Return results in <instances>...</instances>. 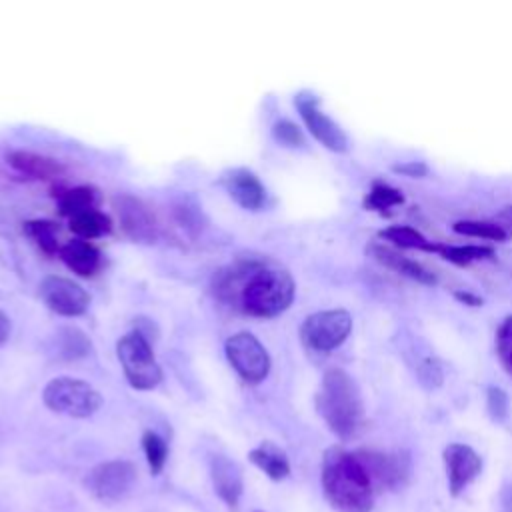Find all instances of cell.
Here are the masks:
<instances>
[{"instance_id":"obj_7","label":"cell","mask_w":512,"mask_h":512,"mask_svg":"<svg viewBox=\"0 0 512 512\" xmlns=\"http://www.w3.org/2000/svg\"><path fill=\"white\" fill-rule=\"evenodd\" d=\"M226 358L246 382H262L270 372V356L250 332H238L226 340Z\"/></svg>"},{"instance_id":"obj_6","label":"cell","mask_w":512,"mask_h":512,"mask_svg":"<svg viewBox=\"0 0 512 512\" xmlns=\"http://www.w3.org/2000/svg\"><path fill=\"white\" fill-rule=\"evenodd\" d=\"M352 330V316L342 310H320L310 314L300 326L302 342L316 352H330L338 348Z\"/></svg>"},{"instance_id":"obj_11","label":"cell","mask_w":512,"mask_h":512,"mask_svg":"<svg viewBox=\"0 0 512 512\" xmlns=\"http://www.w3.org/2000/svg\"><path fill=\"white\" fill-rule=\"evenodd\" d=\"M40 298L52 312L62 316H78L86 312L90 302L86 290L64 276H46L40 282Z\"/></svg>"},{"instance_id":"obj_22","label":"cell","mask_w":512,"mask_h":512,"mask_svg":"<svg viewBox=\"0 0 512 512\" xmlns=\"http://www.w3.org/2000/svg\"><path fill=\"white\" fill-rule=\"evenodd\" d=\"M382 238L390 240L392 244L400 248H414V250H424V252H436V244L430 242L424 234H420L412 226H388L380 232Z\"/></svg>"},{"instance_id":"obj_26","label":"cell","mask_w":512,"mask_h":512,"mask_svg":"<svg viewBox=\"0 0 512 512\" xmlns=\"http://www.w3.org/2000/svg\"><path fill=\"white\" fill-rule=\"evenodd\" d=\"M402 202H404V196L400 194V190H396L386 182H374L366 196V208L378 210V212H386L388 208L398 206Z\"/></svg>"},{"instance_id":"obj_3","label":"cell","mask_w":512,"mask_h":512,"mask_svg":"<svg viewBox=\"0 0 512 512\" xmlns=\"http://www.w3.org/2000/svg\"><path fill=\"white\" fill-rule=\"evenodd\" d=\"M294 290L296 284L290 272L272 266H256L246 272L240 288V304L250 316L272 318L292 304Z\"/></svg>"},{"instance_id":"obj_10","label":"cell","mask_w":512,"mask_h":512,"mask_svg":"<svg viewBox=\"0 0 512 512\" xmlns=\"http://www.w3.org/2000/svg\"><path fill=\"white\" fill-rule=\"evenodd\" d=\"M376 490L402 488L410 478V458L404 452L358 450Z\"/></svg>"},{"instance_id":"obj_23","label":"cell","mask_w":512,"mask_h":512,"mask_svg":"<svg viewBox=\"0 0 512 512\" xmlns=\"http://www.w3.org/2000/svg\"><path fill=\"white\" fill-rule=\"evenodd\" d=\"M436 252L460 266H466L474 260L490 258L494 254L490 246H480V244H436Z\"/></svg>"},{"instance_id":"obj_8","label":"cell","mask_w":512,"mask_h":512,"mask_svg":"<svg viewBox=\"0 0 512 512\" xmlns=\"http://www.w3.org/2000/svg\"><path fill=\"white\" fill-rule=\"evenodd\" d=\"M136 480V466L128 460H110L94 466L84 484L100 502H118L124 498Z\"/></svg>"},{"instance_id":"obj_15","label":"cell","mask_w":512,"mask_h":512,"mask_svg":"<svg viewBox=\"0 0 512 512\" xmlns=\"http://www.w3.org/2000/svg\"><path fill=\"white\" fill-rule=\"evenodd\" d=\"M368 252H370L372 258H376L380 264H384V266L396 270V272L402 274V276H408V278H412V280H416V282H424V284H434V282H436V276H434L428 268H424L420 262H416V260L404 256V254H400L398 250H392V248L382 246V244H372V246L368 248Z\"/></svg>"},{"instance_id":"obj_9","label":"cell","mask_w":512,"mask_h":512,"mask_svg":"<svg viewBox=\"0 0 512 512\" xmlns=\"http://www.w3.org/2000/svg\"><path fill=\"white\" fill-rule=\"evenodd\" d=\"M294 104L310 130V134L324 144L326 148L334 152H346L348 150V136L346 132L320 108V100L314 92L302 90L294 96Z\"/></svg>"},{"instance_id":"obj_12","label":"cell","mask_w":512,"mask_h":512,"mask_svg":"<svg viewBox=\"0 0 512 512\" xmlns=\"http://www.w3.org/2000/svg\"><path fill=\"white\" fill-rule=\"evenodd\" d=\"M442 458L448 476V490L452 496H460L464 488L482 472V458L468 444H448L442 452Z\"/></svg>"},{"instance_id":"obj_34","label":"cell","mask_w":512,"mask_h":512,"mask_svg":"<svg viewBox=\"0 0 512 512\" xmlns=\"http://www.w3.org/2000/svg\"><path fill=\"white\" fill-rule=\"evenodd\" d=\"M506 232L512 230V206H506L500 214H498V220H496Z\"/></svg>"},{"instance_id":"obj_25","label":"cell","mask_w":512,"mask_h":512,"mask_svg":"<svg viewBox=\"0 0 512 512\" xmlns=\"http://www.w3.org/2000/svg\"><path fill=\"white\" fill-rule=\"evenodd\" d=\"M142 448L146 454V462L152 474H160L166 460H168V444L162 436H158L152 430H146L142 434Z\"/></svg>"},{"instance_id":"obj_13","label":"cell","mask_w":512,"mask_h":512,"mask_svg":"<svg viewBox=\"0 0 512 512\" xmlns=\"http://www.w3.org/2000/svg\"><path fill=\"white\" fill-rule=\"evenodd\" d=\"M210 476H212V486L218 498L232 512H236L240 504L242 488H244L240 466L224 454H214L210 460Z\"/></svg>"},{"instance_id":"obj_33","label":"cell","mask_w":512,"mask_h":512,"mask_svg":"<svg viewBox=\"0 0 512 512\" xmlns=\"http://www.w3.org/2000/svg\"><path fill=\"white\" fill-rule=\"evenodd\" d=\"M500 512H512V484H508V486L502 490V496H500Z\"/></svg>"},{"instance_id":"obj_21","label":"cell","mask_w":512,"mask_h":512,"mask_svg":"<svg viewBox=\"0 0 512 512\" xmlns=\"http://www.w3.org/2000/svg\"><path fill=\"white\" fill-rule=\"evenodd\" d=\"M60 214L72 218L84 210H92L98 206V192L90 186H76L58 196Z\"/></svg>"},{"instance_id":"obj_24","label":"cell","mask_w":512,"mask_h":512,"mask_svg":"<svg viewBox=\"0 0 512 512\" xmlns=\"http://www.w3.org/2000/svg\"><path fill=\"white\" fill-rule=\"evenodd\" d=\"M452 230L464 236H476V238H486V240H504L508 232L494 220H458L452 224Z\"/></svg>"},{"instance_id":"obj_30","label":"cell","mask_w":512,"mask_h":512,"mask_svg":"<svg viewBox=\"0 0 512 512\" xmlns=\"http://www.w3.org/2000/svg\"><path fill=\"white\" fill-rule=\"evenodd\" d=\"M272 134L284 146H292L294 148V146H302L304 144V136H302L300 128L294 122H290V120L276 122L274 128H272Z\"/></svg>"},{"instance_id":"obj_1","label":"cell","mask_w":512,"mask_h":512,"mask_svg":"<svg viewBox=\"0 0 512 512\" xmlns=\"http://www.w3.org/2000/svg\"><path fill=\"white\" fill-rule=\"evenodd\" d=\"M322 488L338 512H372L376 488L358 452L330 446L322 458Z\"/></svg>"},{"instance_id":"obj_4","label":"cell","mask_w":512,"mask_h":512,"mask_svg":"<svg viewBox=\"0 0 512 512\" xmlns=\"http://www.w3.org/2000/svg\"><path fill=\"white\" fill-rule=\"evenodd\" d=\"M42 400L52 412L72 418H88L102 404V396L88 382L70 376L50 380L42 392Z\"/></svg>"},{"instance_id":"obj_17","label":"cell","mask_w":512,"mask_h":512,"mask_svg":"<svg viewBox=\"0 0 512 512\" xmlns=\"http://www.w3.org/2000/svg\"><path fill=\"white\" fill-rule=\"evenodd\" d=\"M250 462L258 466L270 480H284L290 474V460L282 448L272 442H262L248 454Z\"/></svg>"},{"instance_id":"obj_16","label":"cell","mask_w":512,"mask_h":512,"mask_svg":"<svg viewBox=\"0 0 512 512\" xmlns=\"http://www.w3.org/2000/svg\"><path fill=\"white\" fill-rule=\"evenodd\" d=\"M60 258L78 276H92L100 266V252L88 240H70L60 248Z\"/></svg>"},{"instance_id":"obj_5","label":"cell","mask_w":512,"mask_h":512,"mask_svg":"<svg viewBox=\"0 0 512 512\" xmlns=\"http://www.w3.org/2000/svg\"><path fill=\"white\" fill-rule=\"evenodd\" d=\"M116 352L126 380L136 390H152L162 382V368L154 358L152 346L140 332H128L122 336Z\"/></svg>"},{"instance_id":"obj_29","label":"cell","mask_w":512,"mask_h":512,"mask_svg":"<svg viewBox=\"0 0 512 512\" xmlns=\"http://www.w3.org/2000/svg\"><path fill=\"white\" fill-rule=\"evenodd\" d=\"M486 406H488V414L494 422H504L508 418L510 400H508V394L502 388H498V386L488 388Z\"/></svg>"},{"instance_id":"obj_20","label":"cell","mask_w":512,"mask_h":512,"mask_svg":"<svg viewBox=\"0 0 512 512\" xmlns=\"http://www.w3.org/2000/svg\"><path fill=\"white\" fill-rule=\"evenodd\" d=\"M112 228V222L110 218L100 212L98 208H92V210H84L80 214H74L70 218V230L84 238V240H90V238H98V236H104L108 234Z\"/></svg>"},{"instance_id":"obj_18","label":"cell","mask_w":512,"mask_h":512,"mask_svg":"<svg viewBox=\"0 0 512 512\" xmlns=\"http://www.w3.org/2000/svg\"><path fill=\"white\" fill-rule=\"evenodd\" d=\"M120 214H122V224L132 238L150 240L154 236V222L138 200L124 198Z\"/></svg>"},{"instance_id":"obj_19","label":"cell","mask_w":512,"mask_h":512,"mask_svg":"<svg viewBox=\"0 0 512 512\" xmlns=\"http://www.w3.org/2000/svg\"><path fill=\"white\" fill-rule=\"evenodd\" d=\"M8 162L22 174H28L32 178H54L60 172V164L54 162L52 158L38 156L32 152H10Z\"/></svg>"},{"instance_id":"obj_2","label":"cell","mask_w":512,"mask_h":512,"mask_svg":"<svg viewBox=\"0 0 512 512\" xmlns=\"http://www.w3.org/2000/svg\"><path fill=\"white\" fill-rule=\"evenodd\" d=\"M316 406L328 428L340 438H354L364 424V404L356 382L340 368H330L322 376Z\"/></svg>"},{"instance_id":"obj_32","label":"cell","mask_w":512,"mask_h":512,"mask_svg":"<svg viewBox=\"0 0 512 512\" xmlns=\"http://www.w3.org/2000/svg\"><path fill=\"white\" fill-rule=\"evenodd\" d=\"M394 172H400V174H406L410 178H422L428 174V166L422 162V160H410V162H404V164H396L392 166Z\"/></svg>"},{"instance_id":"obj_27","label":"cell","mask_w":512,"mask_h":512,"mask_svg":"<svg viewBox=\"0 0 512 512\" xmlns=\"http://www.w3.org/2000/svg\"><path fill=\"white\" fill-rule=\"evenodd\" d=\"M24 230L46 254H54L56 250L60 252V248H58V234H56V228H54L52 222L30 220V222L24 224Z\"/></svg>"},{"instance_id":"obj_36","label":"cell","mask_w":512,"mask_h":512,"mask_svg":"<svg viewBox=\"0 0 512 512\" xmlns=\"http://www.w3.org/2000/svg\"><path fill=\"white\" fill-rule=\"evenodd\" d=\"M456 298H460V300H464V302H468V304H472V306H482V298L472 296V294H468V292H456Z\"/></svg>"},{"instance_id":"obj_31","label":"cell","mask_w":512,"mask_h":512,"mask_svg":"<svg viewBox=\"0 0 512 512\" xmlns=\"http://www.w3.org/2000/svg\"><path fill=\"white\" fill-rule=\"evenodd\" d=\"M418 378L426 388H438L444 380L442 368L434 358H426L418 368Z\"/></svg>"},{"instance_id":"obj_35","label":"cell","mask_w":512,"mask_h":512,"mask_svg":"<svg viewBox=\"0 0 512 512\" xmlns=\"http://www.w3.org/2000/svg\"><path fill=\"white\" fill-rule=\"evenodd\" d=\"M8 334H10V318L0 310V344L8 340Z\"/></svg>"},{"instance_id":"obj_14","label":"cell","mask_w":512,"mask_h":512,"mask_svg":"<svg viewBox=\"0 0 512 512\" xmlns=\"http://www.w3.org/2000/svg\"><path fill=\"white\" fill-rule=\"evenodd\" d=\"M222 184L230 198L246 210L262 208L266 200V190L258 176L246 168H232L222 176Z\"/></svg>"},{"instance_id":"obj_28","label":"cell","mask_w":512,"mask_h":512,"mask_svg":"<svg viewBox=\"0 0 512 512\" xmlns=\"http://www.w3.org/2000/svg\"><path fill=\"white\" fill-rule=\"evenodd\" d=\"M496 354L506 374L512 376V316H506L496 332Z\"/></svg>"}]
</instances>
